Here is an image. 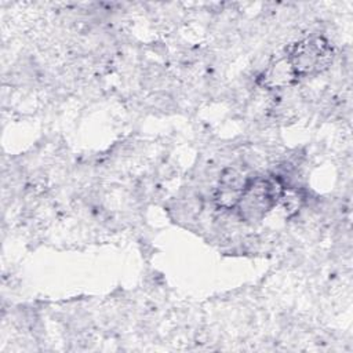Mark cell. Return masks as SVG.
<instances>
[{
	"label": "cell",
	"mask_w": 353,
	"mask_h": 353,
	"mask_svg": "<svg viewBox=\"0 0 353 353\" xmlns=\"http://www.w3.org/2000/svg\"><path fill=\"white\" fill-rule=\"evenodd\" d=\"M247 181L248 178L239 170L233 167L225 168L221 174L218 189L214 197L216 205L225 210L236 208Z\"/></svg>",
	"instance_id": "3957f363"
},
{
	"label": "cell",
	"mask_w": 353,
	"mask_h": 353,
	"mask_svg": "<svg viewBox=\"0 0 353 353\" xmlns=\"http://www.w3.org/2000/svg\"><path fill=\"white\" fill-rule=\"evenodd\" d=\"M334 50L330 41L319 34L309 36L292 46L287 58L299 76H310L325 70L332 62Z\"/></svg>",
	"instance_id": "7a4b0ae2"
},
{
	"label": "cell",
	"mask_w": 353,
	"mask_h": 353,
	"mask_svg": "<svg viewBox=\"0 0 353 353\" xmlns=\"http://www.w3.org/2000/svg\"><path fill=\"white\" fill-rule=\"evenodd\" d=\"M298 76L295 74L287 57L270 63L259 77V83L266 88H283L291 85Z\"/></svg>",
	"instance_id": "277c9868"
},
{
	"label": "cell",
	"mask_w": 353,
	"mask_h": 353,
	"mask_svg": "<svg viewBox=\"0 0 353 353\" xmlns=\"http://www.w3.org/2000/svg\"><path fill=\"white\" fill-rule=\"evenodd\" d=\"M285 185L277 175L248 178L236 205L239 216L247 223L261 222L279 203Z\"/></svg>",
	"instance_id": "6da1fadb"
},
{
	"label": "cell",
	"mask_w": 353,
	"mask_h": 353,
	"mask_svg": "<svg viewBox=\"0 0 353 353\" xmlns=\"http://www.w3.org/2000/svg\"><path fill=\"white\" fill-rule=\"evenodd\" d=\"M280 203L283 204L285 214L292 215L301 208V205L303 203V194L301 193V190H298L295 188L285 186L283 190V194L280 197Z\"/></svg>",
	"instance_id": "5b68a950"
}]
</instances>
